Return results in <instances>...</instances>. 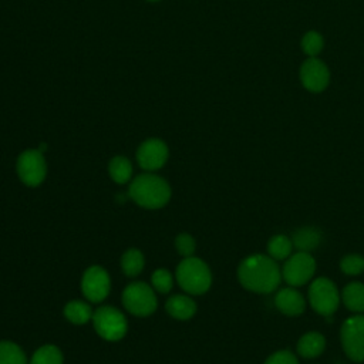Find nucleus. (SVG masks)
<instances>
[{
    "label": "nucleus",
    "mask_w": 364,
    "mask_h": 364,
    "mask_svg": "<svg viewBox=\"0 0 364 364\" xmlns=\"http://www.w3.org/2000/svg\"><path fill=\"white\" fill-rule=\"evenodd\" d=\"M240 284L255 293H272L282 280V272L274 259L264 255L247 256L237 269Z\"/></svg>",
    "instance_id": "obj_1"
},
{
    "label": "nucleus",
    "mask_w": 364,
    "mask_h": 364,
    "mask_svg": "<svg viewBox=\"0 0 364 364\" xmlns=\"http://www.w3.org/2000/svg\"><path fill=\"white\" fill-rule=\"evenodd\" d=\"M128 195L136 205L145 209H159L169 202L171 186L164 178L146 172L131 181Z\"/></svg>",
    "instance_id": "obj_2"
},
{
    "label": "nucleus",
    "mask_w": 364,
    "mask_h": 364,
    "mask_svg": "<svg viewBox=\"0 0 364 364\" xmlns=\"http://www.w3.org/2000/svg\"><path fill=\"white\" fill-rule=\"evenodd\" d=\"M176 282L188 294H203L212 284V273L202 259L189 256L178 264Z\"/></svg>",
    "instance_id": "obj_3"
},
{
    "label": "nucleus",
    "mask_w": 364,
    "mask_h": 364,
    "mask_svg": "<svg viewBox=\"0 0 364 364\" xmlns=\"http://www.w3.org/2000/svg\"><path fill=\"white\" fill-rule=\"evenodd\" d=\"M91 321L97 334L107 341H118L128 331L127 317L112 306L98 307L94 311Z\"/></svg>",
    "instance_id": "obj_4"
},
{
    "label": "nucleus",
    "mask_w": 364,
    "mask_h": 364,
    "mask_svg": "<svg viewBox=\"0 0 364 364\" xmlns=\"http://www.w3.org/2000/svg\"><path fill=\"white\" fill-rule=\"evenodd\" d=\"M122 304L136 317L151 316L158 306L154 287L144 282H132L122 291Z\"/></svg>",
    "instance_id": "obj_5"
},
{
    "label": "nucleus",
    "mask_w": 364,
    "mask_h": 364,
    "mask_svg": "<svg viewBox=\"0 0 364 364\" xmlns=\"http://www.w3.org/2000/svg\"><path fill=\"white\" fill-rule=\"evenodd\" d=\"M17 175L20 181L30 186H38L43 183L47 175V164L44 159V155L40 149H26L23 151L16 164Z\"/></svg>",
    "instance_id": "obj_6"
},
{
    "label": "nucleus",
    "mask_w": 364,
    "mask_h": 364,
    "mask_svg": "<svg viewBox=\"0 0 364 364\" xmlns=\"http://www.w3.org/2000/svg\"><path fill=\"white\" fill-rule=\"evenodd\" d=\"M309 301L313 310L321 316H331L340 303L336 284L327 277L316 279L309 289Z\"/></svg>",
    "instance_id": "obj_7"
},
{
    "label": "nucleus",
    "mask_w": 364,
    "mask_h": 364,
    "mask_svg": "<svg viewBox=\"0 0 364 364\" xmlns=\"http://www.w3.org/2000/svg\"><path fill=\"white\" fill-rule=\"evenodd\" d=\"M344 353L355 363L364 361V316L347 318L340 330Z\"/></svg>",
    "instance_id": "obj_8"
},
{
    "label": "nucleus",
    "mask_w": 364,
    "mask_h": 364,
    "mask_svg": "<svg viewBox=\"0 0 364 364\" xmlns=\"http://www.w3.org/2000/svg\"><path fill=\"white\" fill-rule=\"evenodd\" d=\"M316 272V262L307 252L290 255L282 269V277L290 286L306 284Z\"/></svg>",
    "instance_id": "obj_9"
},
{
    "label": "nucleus",
    "mask_w": 364,
    "mask_h": 364,
    "mask_svg": "<svg viewBox=\"0 0 364 364\" xmlns=\"http://www.w3.org/2000/svg\"><path fill=\"white\" fill-rule=\"evenodd\" d=\"M111 289V279L102 266H90L81 277V291L91 303L102 301Z\"/></svg>",
    "instance_id": "obj_10"
},
{
    "label": "nucleus",
    "mask_w": 364,
    "mask_h": 364,
    "mask_svg": "<svg viewBox=\"0 0 364 364\" xmlns=\"http://www.w3.org/2000/svg\"><path fill=\"white\" fill-rule=\"evenodd\" d=\"M168 155H169L168 145L162 139L149 138L138 146L136 162L142 169L148 172H154L161 169L165 165V162L168 161Z\"/></svg>",
    "instance_id": "obj_11"
},
{
    "label": "nucleus",
    "mask_w": 364,
    "mask_h": 364,
    "mask_svg": "<svg viewBox=\"0 0 364 364\" xmlns=\"http://www.w3.org/2000/svg\"><path fill=\"white\" fill-rule=\"evenodd\" d=\"M300 80L306 90L311 92L323 91L330 81L328 68L316 57L307 58L300 68Z\"/></svg>",
    "instance_id": "obj_12"
},
{
    "label": "nucleus",
    "mask_w": 364,
    "mask_h": 364,
    "mask_svg": "<svg viewBox=\"0 0 364 364\" xmlns=\"http://www.w3.org/2000/svg\"><path fill=\"white\" fill-rule=\"evenodd\" d=\"M274 304L286 316H300L306 307L304 297L291 287L279 290L274 297Z\"/></svg>",
    "instance_id": "obj_13"
},
{
    "label": "nucleus",
    "mask_w": 364,
    "mask_h": 364,
    "mask_svg": "<svg viewBox=\"0 0 364 364\" xmlns=\"http://www.w3.org/2000/svg\"><path fill=\"white\" fill-rule=\"evenodd\" d=\"M168 314L176 320H188L196 313V303L185 294H175L165 303Z\"/></svg>",
    "instance_id": "obj_14"
},
{
    "label": "nucleus",
    "mask_w": 364,
    "mask_h": 364,
    "mask_svg": "<svg viewBox=\"0 0 364 364\" xmlns=\"http://www.w3.org/2000/svg\"><path fill=\"white\" fill-rule=\"evenodd\" d=\"M326 340L320 333L310 331L300 337L297 343V353L304 358H314L323 353Z\"/></svg>",
    "instance_id": "obj_15"
},
{
    "label": "nucleus",
    "mask_w": 364,
    "mask_h": 364,
    "mask_svg": "<svg viewBox=\"0 0 364 364\" xmlns=\"http://www.w3.org/2000/svg\"><path fill=\"white\" fill-rule=\"evenodd\" d=\"M64 316L65 318L77 326L85 324L92 318L94 311L91 310L90 304L82 300H71L64 306Z\"/></svg>",
    "instance_id": "obj_16"
},
{
    "label": "nucleus",
    "mask_w": 364,
    "mask_h": 364,
    "mask_svg": "<svg viewBox=\"0 0 364 364\" xmlns=\"http://www.w3.org/2000/svg\"><path fill=\"white\" fill-rule=\"evenodd\" d=\"M108 173L115 183H127L132 176V164L127 156L117 155L108 164Z\"/></svg>",
    "instance_id": "obj_17"
},
{
    "label": "nucleus",
    "mask_w": 364,
    "mask_h": 364,
    "mask_svg": "<svg viewBox=\"0 0 364 364\" xmlns=\"http://www.w3.org/2000/svg\"><path fill=\"white\" fill-rule=\"evenodd\" d=\"M293 246L297 247L300 252H310L318 246L321 242V235L314 228H301L297 232H294L291 237Z\"/></svg>",
    "instance_id": "obj_18"
},
{
    "label": "nucleus",
    "mask_w": 364,
    "mask_h": 364,
    "mask_svg": "<svg viewBox=\"0 0 364 364\" xmlns=\"http://www.w3.org/2000/svg\"><path fill=\"white\" fill-rule=\"evenodd\" d=\"M343 303L351 311H364V284L350 283L343 290Z\"/></svg>",
    "instance_id": "obj_19"
},
{
    "label": "nucleus",
    "mask_w": 364,
    "mask_h": 364,
    "mask_svg": "<svg viewBox=\"0 0 364 364\" xmlns=\"http://www.w3.org/2000/svg\"><path fill=\"white\" fill-rule=\"evenodd\" d=\"M145 264V259L141 250L128 249L121 257V269L128 277L138 276Z\"/></svg>",
    "instance_id": "obj_20"
},
{
    "label": "nucleus",
    "mask_w": 364,
    "mask_h": 364,
    "mask_svg": "<svg viewBox=\"0 0 364 364\" xmlns=\"http://www.w3.org/2000/svg\"><path fill=\"white\" fill-rule=\"evenodd\" d=\"M63 353L54 344L38 347L31 355L30 364H63Z\"/></svg>",
    "instance_id": "obj_21"
},
{
    "label": "nucleus",
    "mask_w": 364,
    "mask_h": 364,
    "mask_svg": "<svg viewBox=\"0 0 364 364\" xmlns=\"http://www.w3.org/2000/svg\"><path fill=\"white\" fill-rule=\"evenodd\" d=\"M291 249H293V242L284 235L273 236L267 245L269 256L274 260L287 259L291 255Z\"/></svg>",
    "instance_id": "obj_22"
},
{
    "label": "nucleus",
    "mask_w": 364,
    "mask_h": 364,
    "mask_svg": "<svg viewBox=\"0 0 364 364\" xmlns=\"http://www.w3.org/2000/svg\"><path fill=\"white\" fill-rule=\"evenodd\" d=\"M0 364H27V357L20 346L13 341H0Z\"/></svg>",
    "instance_id": "obj_23"
},
{
    "label": "nucleus",
    "mask_w": 364,
    "mask_h": 364,
    "mask_svg": "<svg viewBox=\"0 0 364 364\" xmlns=\"http://www.w3.org/2000/svg\"><path fill=\"white\" fill-rule=\"evenodd\" d=\"M151 283L158 293H169L173 287V277L169 270L161 267L152 273Z\"/></svg>",
    "instance_id": "obj_24"
},
{
    "label": "nucleus",
    "mask_w": 364,
    "mask_h": 364,
    "mask_svg": "<svg viewBox=\"0 0 364 364\" xmlns=\"http://www.w3.org/2000/svg\"><path fill=\"white\" fill-rule=\"evenodd\" d=\"M323 44H324L323 37L316 31H309L301 38V48L310 57L317 55L321 51Z\"/></svg>",
    "instance_id": "obj_25"
},
{
    "label": "nucleus",
    "mask_w": 364,
    "mask_h": 364,
    "mask_svg": "<svg viewBox=\"0 0 364 364\" xmlns=\"http://www.w3.org/2000/svg\"><path fill=\"white\" fill-rule=\"evenodd\" d=\"M340 269L346 274H360L364 272V257L360 255H347L340 262Z\"/></svg>",
    "instance_id": "obj_26"
},
{
    "label": "nucleus",
    "mask_w": 364,
    "mask_h": 364,
    "mask_svg": "<svg viewBox=\"0 0 364 364\" xmlns=\"http://www.w3.org/2000/svg\"><path fill=\"white\" fill-rule=\"evenodd\" d=\"M175 247L181 256L189 257L195 253L196 243H195V239L189 233H179L175 239Z\"/></svg>",
    "instance_id": "obj_27"
},
{
    "label": "nucleus",
    "mask_w": 364,
    "mask_h": 364,
    "mask_svg": "<svg viewBox=\"0 0 364 364\" xmlns=\"http://www.w3.org/2000/svg\"><path fill=\"white\" fill-rule=\"evenodd\" d=\"M264 364H299L296 355L289 350H282L272 354Z\"/></svg>",
    "instance_id": "obj_28"
},
{
    "label": "nucleus",
    "mask_w": 364,
    "mask_h": 364,
    "mask_svg": "<svg viewBox=\"0 0 364 364\" xmlns=\"http://www.w3.org/2000/svg\"><path fill=\"white\" fill-rule=\"evenodd\" d=\"M148 1H159V0H148Z\"/></svg>",
    "instance_id": "obj_29"
}]
</instances>
